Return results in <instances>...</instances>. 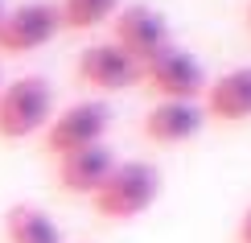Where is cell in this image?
Here are the masks:
<instances>
[{"label": "cell", "mask_w": 251, "mask_h": 243, "mask_svg": "<svg viewBox=\"0 0 251 243\" xmlns=\"http://www.w3.org/2000/svg\"><path fill=\"white\" fill-rule=\"evenodd\" d=\"M156 194H161V169L152 161H116L107 182L91 194V210L107 223H128L156 202Z\"/></svg>", "instance_id": "6da1fadb"}, {"label": "cell", "mask_w": 251, "mask_h": 243, "mask_svg": "<svg viewBox=\"0 0 251 243\" xmlns=\"http://www.w3.org/2000/svg\"><path fill=\"white\" fill-rule=\"evenodd\" d=\"M54 120V87L41 75H21L0 87V140H29Z\"/></svg>", "instance_id": "7a4b0ae2"}, {"label": "cell", "mask_w": 251, "mask_h": 243, "mask_svg": "<svg viewBox=\"0 0 251 243\" xmlns=\"http://www.w3.org/2000/svg\"><path fill=\"white\" fill-rule=\"evenodd\" d=\"M140 82H144V91L156 95V103H202L210 79H206L202 62H198L190 50L169 46L152 62L140 66Z\"/></svg>", "instance_id": "3957f363"}, {"label": "cell", "mask_w": 251, "mask_h": 243, "mask_svg": "<svg viewBox=\"0 0 251 243\" xmlns=\"http://www.w3.org/2000/svg\"><path fill=\"white\" fill-rule=\"evenodd\" d=\"M111 128V108L99 99H78L70 103V108L54 111V120L46 124V132H41V144H46V153L54 157H70L78 149H91V144H103V136Z\"/></svg>", "instance_id": "277c9868"}, {"label": "cell", "mask_w": 251, "mask_h": 243, "mask_svg": "<svg viewBox=\"0 0 251 243\" xmlns=\"http://www.w3.org/2000/svg\"><path fill=\"white\" fill-rule=\"evenodd\" d=\"M62 33V13L50 0H25L0 21V54H33Z\"/></svg>", "instance_id": "5b68a950"}, {"label": "cell", "mask_w": 251, "mask_h": 243, "mask_svg": "<svg viewBox=\"0 0 251 243\" xmlns=\"http://www.w3.org/2000/svg\"><path fill=\"white\" fill-rule=\"evenodd\" d=\"M111 41H116L136 66L152 62L161 50L173 46L169 21L156 13V8H149V4H124L116 13V21H111Z\"/></svg>", "instance_id": "8992f818"}, {"label": "cell", "mask_w": 251, "mask_h": 243, "mask_svg": "<svg viewBox=\"0 0 251 243\" xmlns=\"http://www.w3.org/2000/svg\"><path fill=\"white\" fill-rule=\"evenodd\" d=\"M75 75L82 87L99 91V95H120L140 82V66L124 54L116 41H95V46H87L75 62Z\"/></svg>", "instance_id": "52a82bcc"}, {"label": "cell", "mask_w": 251, "mask_h": 243, "mask_svg": "<svg viewBox=\"0 0 251 243\" xmlns=\"http://www.w3.org/2000/svg\"><path fill=\"white\" fill-rule=\"evenodd\" d=\"M202 111L214 124H247L251 120V66H231L206 82Z\"/></svg>", "instance_id": "ba28073f"}, {"label": "cell", "mask_w": 251, "mask_h": 243, "mask_svg": "<svg viewBox=\"0 0 251 243\" xmlns=\"http://www.w3.org/2000/svg\"><path fill=\"white\" fill-rule=\"evenodd\" d=\"M111 169H116V153L107 144H91V149H78L70 157H58V186H62V194L91 198L107 182Z\"/></svg>", "instance_id": "9c48e42d"}, {"label": "cell", "mask_w": 251, "mask_h": 243, "mask_svg": "<svg viewBox=\"0 0 251 243\" xmlns=\"http://www.w3.org/2000/svg\"><path fill=\"white\" fill-rule=\"evenodd\" d=\"M206 111L202 103H152L149 115H144V140L152 144H185L202 132Z\"/></svg>", "instance_id": "30bf717a"}, {"label": "cell", "mask_w": 251, "mask_h": 243, "mask_svg": "<svg viewBox=\"0 0 251 243\" xmlns=\"http://www.w3.org/2000/svg\"><path fill=\"white\" fill-rule=\"evenodd\" d=\"M4 243H66L50 210L33 202H13L4 210Z\"/></svg>", "instance_id": "8fae6325"}, {"label": "cell", "mask_w": 251, "mask_h": 243, "mask_svg": "<svg viewBox=\"0 0 251 243\" xmlns=\"http://www.w3.org/2000/svg\"><path fill=\"white\" fill-rule=\"evenodd\" d=\"M120 8H124L120 0H62L58 13H62V29H70V33H91V29L116 21Z\"/></svg>", "instance_id": "7c38bea8"}, {"label": "cell", "mask_w": 251, "mask_h": 243, "mask_svg": "<svg viewBox=\"0 0 251 243\" xmlns=\"http://www.w3.org/2000/svg\"><path fill=\"white\" fill-rule=\"evenodd\" d=\"M239 243H251V206L243 210V218H239Z\"/></svg>", "instance_id": "4fadbf2b"}, {"label": "cell", "mask_w": 251, "mask_h": 243, "mask_svg": "<svg viewBox=\"0 0 251 243\" xmlns=\"http://www.w3.org/2000/svg\"><path fill=\"white\" fill-rule=\"evenodd\" d=\"M4 13H8V8H4V0H0V21H4Z\"/></svg>", "instance_id": "5bb4252c"}, {"label": "cell", "mask_w": 251, "mask_h": 243, "mask_svg": "<svg viewBox=\"0 0 251 243\" xmlns=\"http://www.w3.org/2000/svg\"><path fill=\"white\" fill-rule=\"evenodd\" d=\"M247 25H251V4H247Z\"/></svg>", "instance_id": "9a60e30c"}, {"label": "cell", "mask_w": 251, "mask_h": 243, "mask_svg": "<svg viewBox=\"0 0 251 243\" xmlns=\"http://www.w3.org/2000/svg\"><path fill=\"white\" fill-rule=\"evenodd\" d=\"M0 87H4V79H0Z\"/></svg>", "instance_id": "2e32d148"}]
</instances>
